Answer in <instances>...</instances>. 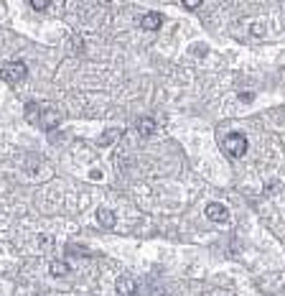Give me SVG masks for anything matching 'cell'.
Returning a JSON list of instances; mask_svg holds the SVG:
<instances>
[{"label":"cell","instance_id":"1","mask_svg":"<svg viewBox=\"0 0 285 296\" xmlns=\"http://www.w3.org/2000/svg\"><path fill=\"white\" fill-rule=\"evenodd\" d=\"M26 120L41 130H54L61 123V115L51 107V105H39V102H28L26 105Z\"/></svg>","mask_w":285,"mask_h":296},{"label":"cell","instance_id":"2","mask_svg":"<svg viewBox=\"0 0 285 296\" xmlns=\"http://www.w3.org/2000/svg\"><path fill=\"white\" fill-rule=\"evenodd\" d=\"M26 74H28V69H26L23 62H8V64L0 67V79L8 82V84H18L21 79H26Z\"/></svg>","mask_w":285,"mask_h":296},{"label":"cell","instance_id":"3","mask_svg":"<svg viewBox=\"0 0 285 296\" xmlns=\"http://www.w3.org/2000/svg\"><path fill=\"white\" fill-rule=\"evenodd\" d=\"M224 154L229 156V159H239V156H244V151H247V138L242 135V133H229L227 138H224Z\"/></svg>","mask_w":285,"mask_h":296},{"label":"cell","instance_id":"4","mask_svg":"<svg viewBox=\"0 0 285 296\" xmlns=\"http://www.w3.org/2000/svg\"><path fill=\"white\" fill-rule=\"evenodd\" d=\"M206 217H209L211 222L224 225V222H229V210H227L221 202H211V204H206Z\"/></svg>","mask_w":285,"mask_h":296},{"label":"cell","instance_id":"5","mask_svg":"<svg viewBox=\"0 0 285 296\" xmlns=\"http://www.w3.org/2000/svg\"><path fill=\"white\" fill-rule=\"evenodd\" d=\"M135 288H138V283H135V278L133 276H122V278H117V293L120 296H135Z\"/></svg>","mask_w":285,"mask_h":296},{"label":"cell","instance_id":"6","mask_svg":"<svg viewBox=\"0 0 285 296\" xmlns=\"http://www.w3.org/2000/svg\"><path fill=\"white\" fill-rule=\"evenodd\" d=\"M140 26H143L145 31H158V28L163 26V16L155 13V11H153V13H145V16L140 18Z\"/></svg>","mask_w":285,"mask_h":296},{"label":"cell","instance_id":"7","mask_svg":"<svg viewBox=\"0 0 285 296\" xmlns=\"http://www.w3.org/2000/svg\"><path fill=\"white\" fill-rule=\"evenodd\" d=\"M97 220H100V225L107 227V230L115 227V212H112L110 207H100V210H97Z\"/></svg>","mask_w":285,"mask_h":296},{"label":"cell","instance_id":"8","mask_svg":"<svg viewBox=\"0 0 285 296\" xmlns=\"http://www.w3.org/2000/svg\"><path fill=\"white\" fill-rule=\"evenodd\" d=\"M155 128H158V125H155L153 117H140V120H138V133H140V135H153Z\"/></svg>","mask_w":285,"mask_h":296},{"label":"cell","instance_id":"9","mask_svg":"<svg viewBox=\"0 0 285 296\" xmlns=\"http://www.w3.org/2000/svg\"><path fill=\"white\" fill-rule=\"evenodd\" d=\"M67 273H69L67 260H51V276H67Z\"/></svg>","mask_w":285,"mask_h":296},{"label":"cell","instance_id":"10","mask_svg":"<svg viewBox=\"0 0 285 296\" xmlns=\"http://www.w3.org/2000/svg\"><path fill=\"white\" fill-rule=\"evenodd\" d=\"M117 135H120V130H110V133H105V135L100 138V143H102V145H107V143H112Z\"/></svg>","mask_w":285,"mask_h":296},{"label":"cell","instance_id":"11","mask_svg":"<svg viewBox=\"0 0 285 296\" xmlns=\"http://www.w3.org/2000/svg\"><path fill=\"white\" fill-rule=\"evenodd\" d=\"M31 8L34 11H46L49 8V0H31Z\"/></svg>","mask_w":285,"mask_h":296},{"label":"cell","instance_id":"12","mask_svg":"<svg viewBox=\"0 0 285 296\" xmlns=\"http://www.w3.org/2000/svg\"><path fill=\"white\" fill-rule=\"evenodd\" d=\"M183 6H186V8H188V11H194V8H196V6H199V0H186V3H183Z\"/></svg>","mask_w":285,"mask_h":296},{"label":"cell","instance_id":"13","mask_svg":"<svg viewBox=\"0 0 285 296\" xmlns=\"http://www.w3.org/2000/svg\"><path fill=\"white\" fill-rule=\"evenodd\" d=\"M252 97H255V95H252V92H242V95H239V100H242V102H249V100H252Z\"/></svg>","mask_w":285,"mask_h":296}]
</instances>
